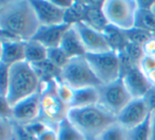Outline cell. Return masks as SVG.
<instances>
[{"mask_svg": "<svg viewBox=\"0 0 155 140\" xmlns=\"http://www.w3.org/2000/svg\"><path fill=\"white\" fill-rule=\"evenodd\" d=\"M41 27L32 1L11 0L0 2V37L29 41Z\"/></svg>", "mask_w": 155, "mask_h": 140, "instance_id": "obj_1", "label": "cell"}, {"mask_svg": "<svg viewBox=\"0 0 155 140\" xmlns=\"http://www.w3.org/2000/svg\"><path fill=\"white\" fill-rule=\"evenodd\" d=\"M67 118L87 139L96 138L107 128L116 122V116L99 104L69 108Z\"/></svg>", "mask_w": 155, "mask_h": 140, "instance_id": "obj_2", "label": "cell"}, {"mask_svg": "<svg viewBox=\"0 0 155 140\" xmlns=\"http://www.w3.org/2000/svg\"><path fill=\"white\" fill-rule=\"evenodd\" d=\"M42 81L33 65L25 61L16 63L10 67V83L6 99L14 107L38 93Z\"/></svg>", "mask_w": 155, "mask_h": 140, "instance_id": "obj_3", "label": "cell"}, {"mask_svg": "<svg viewBox=\"0 0 155 140\" xmlns=\"http://www.w3.org/2000/svg\"><path fill=\"white\" fill-rule=\"evenodd\" d=\"M138 8V1L134 0L102 1V12L108 23L124 32L135 28Z\"/></svg>", "mask_w": 155, "mask_h": 140, "instance_id": "obj_4", "label": "cell"}, {"mask_svg": "<svg viewBox=\"0 0 155 140\" xmlns=\"http://www.w3.org/2000/svg\"><path fill=\"white\" fill-rule=\"evenodd\" d=\"M59 79L74 90L86 87L101 86V83L89 65L86 55L69 60L60 70Z\"/></svg>", "mask_w": 155, "mask_h": 140, "instance_id": "obj_5", "label": "cell"}, {"mask_svg": "<svg viewBox=\"0 0 155 140\" xmlns=\"http://www.w3.org/2000/svg\"><path fill=\"white\" fill-rule=\"evenodd\" d=\"M55 79L42 82L40 88V120L53 125H57L61 120L67 118L69 110L68 106L58 97Z\"/></svg>", "mask_w": 155, "mask_h": 140, "instance_id": "obj_6", "label": "cell"}, {"mask_svg": "<svg viewBox=\"0 0 155 140\" xmlns=\"http://www.w3.org/2000/svg\"><path fill=\"white\" fill-rule=\"evenodd\" d=\"M86 58L101 85L110 84L121 78L118 52L111 50L104 53L86 54Z\"/></svg>", "mask_w": 155, "mask_h": 140, "instance_id": "obj_7", "label": "cell"}, {"mask_svg": "<svg viewBox=\"0 0 155 140\" xmlns=\"http://www.w3.org/2000/svg\"><path fill=\"white\" fill-rule=\"evenodd\" d=\"M99 90V105L104 108L117 116L124 106L132 100V97L127 90L123 79L115 81L110 84L101 85Z\"/></svg>", "mask_w": 155, "mask_h": 140, "instance_id": "obj_8", "label": "cell"}, {"mask_svg": "<svg viewBox=\"0 0 155 140\" xmlns=\"http://www.w3.org/2000/svg\"><path fill=\"white\" fill-rule=\"evenodd\" d=\"M151 109L145 99H132L116 116V121L127 130L141 124L149 117Z\"/></svg>", "mask_w": 155, "mask_h": 140, "instance_id": "obj_9", "label": "cell"}, {"mask_svg": "<svg viewBox=\"0 0 155 140\" xmlns=\"http://www.w3.org/2000/svg\"><path fill=\"white\" fill-rule=\"evenodd\" d=\"M73 27L79 35L87 54L104 53L111 51L104 32L94 29L86 23H78Z\"/></svg>", "mask_w": 155, "mask_h": 140, "instance_id": "obj_10", "label": "cell"}, {"mask_svg": "<svg viewBox=\"0 0 155 140\" xmlns=\"http://www.w3.org/2000/svg\"><path fill=\"white\" fill-rule=\"evenodd\" d=\"M40 90L32 97L21 101L13 107L12 120L17 125H25L40 119Z\"/></svg>", "mask_w": 155, "mask_h": 140, "instance_id": "obj_11", "label": "cell"}, {"mask_svg": "<svg viewBox=\"0 0 155 140\" xmlns=\"http://www.w3.org/2000/svg\"><path fill=\"white\" fill-rule=\"evenodd\" d=\"M32 4L41 26H59L64 23L65 11L54 0H33Z\"/></svg>", "mask_w": 155, "mask_h": 140, "instance_id": "obj_12", "label": "cell"}, {"mask_svg": "<svg viewBox=\"0 0 155 140\" xmlns=\"http://www.w3.org/2000/svg\"><path fill=\"white\" fill-rule=\"evenodd\" d=\"M127 90L132 99H145L153 87L149 83L147 75L137 67L121 76Z\"/></svg>", "mask_w": 155, "mask_h": 140, "instance_id": "obj_13", "label": "cell"}, {"mask_svg": "<svg viewBox=\"0 0 155 140\" xmlns=\"http://www.w3.org/2000/svg\"><path fill=\"white\" fill-rule=\"evenodd\" d=\"M70 27L71 26L67 23L59 26H41L33 39L48 49L59 48L63 35Z\"/></svg>", "mask_w": 155, "mask_h": 140, "instance_id": "obj_14", "label": "cell"}, {"mask_svg": "<svg viewBox=\"0 0 155 140\" xmlns=\"http://www.w3.org/2000/svg\"><path fill=\"white\" fill-rule=\"evenodd\" d=\"M59 48L70 60L74 58L84 56L87 54L81 39L73 26H71L63 35Z\"/></svg>", "mask_w": 155, "mask_h": 140, "instance_id": "obj_15", "label": "cell"}, {"mask_svg": "<svg viewBox=\"0 0 155 140\" xmlns=\"http://www.w3.org/2000/svg\"><path fill=\"white\" fill-rule=\"evenodd\" d=\"M2 39V63L12 66L25 61V43L15 39Z\"/></svg>", "mask_w": 155, "mask_h": 140, "instance_id": "obj_16", "label": "cell"}, {"mask_svg": "<svg viewBox=\"0 0 155 140\" xmlns=\"http://www.w3.org/2000/svg\"><path fill=\"white\" fill-rule=\"evenodd\" d=\"M82 23H88L98 31L104 32L109 26L102 12V1H88L86 17Z\"/></svg>", "mask_w": 155, "mask_h": 140, "instance_id": "obj_17", "label": "cell"}, {"mask_svg": "<svg viewBox=\"0 0 155 140\" xmlns=\"http://www.w3.org/2000/svg\"><path fill=\"white\" fill-rule=\"evenodd\" d=\"M99 103V90L98 87H86L74 90V97L70 108L86 107Z\"/></svg>", "mask_w": 155, "mask_h": 140, "instance_id": "obj_18", "label": "cell"}, {"mask_svg": "<svg viewBox=\"0 0 155 140\" xmlns=\"http://www.w3.org/2000/svg\"><path fill=\"white\" fill-rule=\"evenodd\" d=\"M151 2H143L138 1L139 8L138 12H137L136 17V25L135 28L145 30V31L149 32L151 34H155V16L150 10V5Z\"/></svg>", "mask_w": 155, "mask_h": 140, "instance_id": "obj_19", "label": "cell"}, {"mask_svg": "<svg viewBox=\"0 0 155 140\" xmlns=\"http://www.w3.org/2000/svg\"><path fill=\"white\" fill-rule=\"evenodd\" d=\"M48 48H45L40 43L34 40H29L25 43V62L31 65H38L48 61Z\"/></svg>", "mask_w": 155, "mask_h": 140, "instance_id": "obj_20", "label": "cell"}, {"mask_svg": "<svg viewBox=\"0 0 155 140\" xmlns=\"http://www.w3.org/2000/svg\"><path fill=\"white\" fill-rule=\"evenodd\" d=\"M104 34L111 50L118 52V53L124 51L129 44L124 31H121V30L109 25L104 31Z\"/></svg>", "mask_w": 155, "mask_h": 140, "instance_id": "obj_21", "label": "cell"}, {"mask_svg": "<svg viewBox=\"0 0 155 140\" xmlns=\"http://www.w3.org/2000/svg\"><path fill=\"white\" fill-rule=\"evenodd\" d=\"M88 1H74L72 6L65 11L64 23L74 26L78 23H82L86 17Z\"/></svg>", "mask_w": 155, "mask_h": 140, "instance_id": "obj_22", "label": "cell"}, {"mask_svg": "<svg viewBox=\"0 0 155 140\" xmlns=\"http://www.w3.org/2000/svg\"><path fill=\"white\" fill-rule=\"evenodd\" d=\"M58 140H87L86 137L64 118L57 124Z\"/></svg>", "mask_w": 155, "mask_h": 140, "instance_id": "obj_23", "label": "cell"}, {"mask_svg": "<svg viewBox=\"0 0 155 140\" xmlns=\"http://www.w3.org/2000/svg\"><path fill=\"white\" fill-rule=\"evenodd\" d=\"M95 140H129V131L118 122L111 124L104 132L98 135Z\"/></svg>", "mask_w": 155, "mask_h": 140, "instance_id": "obj_24", "label": "cell"}, {"mask_svg": "<svg viewBox=\"0 0 155 140\" xmlns=\"http://www.w3.org/2000/svg\"><path fill=\"white\" fill-rule=\"evenodd\" d=\"M0 140H17V124L8 118H0Z\"/></svg>", "mask_w": 155, "mask_h": 140, "instance_id": "obj_25", "label": "cell"}, {"mask_svg": "<svg viewBox=\"0 0 155 140\" xmlns=\"http://www.w3.org/2000/svg\"><path fill=\"white\" fill-rule=\"evenodd\" d=\"M128 131L129 140H150V115L141 124Z\"/></svg>", "mask_w": 155, "mask_h": 140, "instance_id": "obj_26", "label": "cell"}, {"mask_svg": "<svg viewBox=\"0 0 155 140\" xmlns=\"http://www.w3.org/2000/svg\"><path fill=\"white\" fill-rule=\"evenodd\" d=\"M55 83H56V90H57L58 97L63 102V104L65 106H68V108H70L72 100H73L74 97V89H72L64 82H62L59 78L55 79Z\"/></svg>", "mask_w": 155, "mask_h": 140, "instance_id": "obj_27", "label": "cell"}, {"mask_svg": "<svg viewBox=\"0 0 155 140\" xmlns=\"http://www.w3.org/2000/svg\"><path fill=\"white\" fill-rule=\"evenodd\" d=\"M69 60L70 58L60 50V48H52L48 50V62L58 70H61Z\"/></svg>", "mask_w": 155, "mask_h": 140, "instance_id": "obj_28", "label": "cell"}, {"mask_svg": "<svg viewBox=\"0 0 155 140\" xmlns=\"http://www.w3.org/2000/svg\"><path fill=\"white\" fill-rule=\"evenodd\" d=\"M124 33H126L127 39H128L129 43L135 44V45L141 46V47L150 37L153 36V34L149 33L145 30L138 29V28H134L130 31H126Z\"/></svg>", "mask_w": 155, "mask_h": 140, "instance_id": "obj_29", "label": "cell"}, {"mask_svg": "<svg viewBox=\"0 0 155 140\" xmlns=\"http://www.w3.org/2000/svg\"><path fill=\"white\" fill-rule=\"evenodd\" d=\"M10 67L8 65L1 63L0 64V96L6 97L10 83Z\"/></svg>", "mask_w": 155, "mask_h": 140, "instance_id": "obj_30", "label": "cell"}, {"mask_svg": "<svg viewBox=\"0 0 155 140\" xmlns=\"http://www.w3.org/2000/svg\"><path fill=\"white\" fill-rule=\"evenodd\" d=\"M138 68L147 75L148 73L155 70V54H148L143 55L140 60Z\"/></svg>", "mask_w": 155, "mask_h": 140, "instance_id": "obj_31", "label": "cell"}, {"mask_svg": "<svg viewBox=\"0 0 155 140\" xmlns=\"http://www.w3.org/2000/svg\"><path fill=\"white\" fill-rule=\"evenodd\" d=\"M36 140H58L57 125L50 124V125L37 137Z\"/></svg>", "mask_w": 155, "mask_h": 140, "instance_id": "obj_32", "label": "cell"}, {"mask_svg": "<svg viewBox=\"0 0 155 140\" xmlns=\"http://www.w3.org/2000/svg\"><path fill=\"white\" fill-rule=\"evenodd\" d=\"M13 107L8 101L6 97L0 96V118H8L12 119Z\"/></svg>", "mask_w": 155, "mask_h": 140, "instance_id": "obj_33", "label": "cell"}, {"mask_svg": "<svg viewBox=\"0 0 155 140\" xmlns=\"http://www.w3.org/2000/svg\"><path fill=\"white\" fill-rule=\"evenodd\" d=\"M143 55L148 54H155V35L151 36L145 44L143 45Z\"/></svg>", "mask_w": 155, "mask_h": 140, "instance_id": "obj_34", "label": "cell"}, {"mask_svg": "<svg viewBox=\"0 0 155 140\" xmlns=\"http://www.w3.org/2000/svg\"><path fill=\"white\" fill-rule=\"evenodd\" d=\"M150 140H155V108L150 114Z\"/></svg>", "mask_w": 155, "mask_h": 140, "instance_id": "obj_35", "label": "cell"}, {"mask_svg": "<svg viewBox=\"0 0 155 140\" xmlns=\"http://www.w3.org/2000/svg\"><path fill=\"white\" fill-rule=\"evenodd\" d=\"M147 79L150 84H151V86L153 87V88H155V70L147 74Z\"/></svg>", "mask_w": 155, "mask_h": 140, "instance_id": "obj_36", "label": "cell"}, {"mask_svg": "<svg viewBox=\"0 0 155 140\" xmlns=\"http://www.w3.org/2000/svg\"><path fill=\"white\" fill-rule=\"evenodd\" d=\"M2 63V39L0 37V64Z\"/></svg>", "mask_w": 155, "mask_h": 140, "instance_id": "obj_37", "label": "cell"}, {"mask_svg": "<svg viewBox=\"0 0 155 140\" xmlns=\"http://www.w3.org/2000/svg\"><path fill=\"white\" fill-rule=\"evenodd\" d=\"M150 10L152 11V13H153L154 16H155V1H152L151 2V5H150Z\"/></svg>", "mask_w": 155, "mask_h": 140, "instance_id": "obj_38", "label": "cell"}, {"mask_svg": "<svg viewBox=\"0 0 155 140\" xmlns=\"http://www.w3.org/2000/svg\"><path fill=\"white\" fill-rule=\"evenodd\" d=\"M87 140H95L94 138H89V139H87Z\"/></svg>", "mask_w": 155, "mask_h": 140, "instance_id": "obj_39", "label": "cell"}, {"mask_svg": "<svg viewBox=\"0 0 155 140\" xmlns=\"http://www.w3.org/2000/svg\"><path fill=\"white\" fill-rule=\"evenodd\" d=\"M154 35H155V34H154Z\"/></svg>", "mask_w": 155, "mask_h": 140, "instance_id": "obj_40", "label": "cell"}]
</instances>
